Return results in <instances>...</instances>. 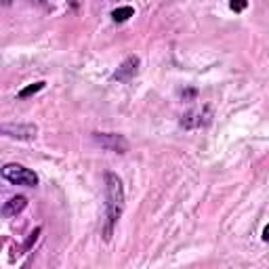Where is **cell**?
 I'll use <instances>...</instances> for the list:
<instances>
[{"label":"cell","instance_id":"6","mask_svg":"<svg viewBox=\"0 0 269 269\" xmlns=\"http://www.w3.org/2000/svg\"><path fill=\"white\" fill-rule=\"evenodd\" d=\"M27 206V200L23 196H15V198H11L9 202H4V206H2V210H0V215L2 217H15V215H19L21 210H23Z\"/></svg>","mask_w":269,"mask_h":269},{"label":"cell","instance_id":"7","mask_svg":"<svg viewBox=\"0 0 269 269\" xmlns=\"http://www.w3.org/2000/svg\"><path fill=\"white\" fill-rule=\"evenodd\" d=\"M200 118H204V116H202V112H189V114L183 116L181 124H183V126H187V129H196V126L206 124V122H204V120H200Z\"/></svg>","mask_w":269,"mask_h":269},{"label":"cell","instance_id":"11","mask_svg":"<svg viewBox=\"0 0 269 269\" xmlns=\"http://www.w3.org/2000/svg\"><path fill=\"white\" fill-rule=\"evenodd\" d=\"M267 238H269V227L263 229V240H267Z\"/></svg>","mask_w":269,"mask_h":269},{"label":"cell","instance_id":"9","mask_svg":"<svg viewBox=\"0 0 269 269\" xmlns=\"http://www.w3.org/2000/svg\"><path fill=\"white\" fill-rule=\"evenodd\" d=\"M42 89H45V82H34V84H30V87H25V89L19 90V99H27V97L36 95L38 90H42Z\"/></svg>","mask_w":269,"mask_h":269},{"label":"cell","instance_id":"8","mask_svg":"<svg viewBox=\"0 0 269 269\" xmlns=\"http://www.w3.org/2000/svg\"><path fill=\"white\" fill-rule=\"evenodd\" d=\"M133 15H134V9H133V6H120V9H116L114 13H112L114 21H126V19H131Z\"/></svg>","mask_w":269,"mask_h":269},{"label":"cell","instance_id":"5","mask_svg":"<svg viewBox=\"0 0 269 269\" xmlns=\"http://www.w3.org/2000/svg\"><path fill=\"white\" fill-rule=\"evenodd\" d=\"M139 72V57H129L122 66L118 67V72L114 74V80L118 82H129L131 78H134V74Z\"/></svg>","mask_w":269,"mask_h":269},{"label":"cell","instance_id":"3","mask_svg":"<svg viewBox=\"0 0 269 269\" xmlns=\"http://www.w3.org/2000/svg\"><path fill=\"white\" fill-rule=\"evenodd\" d=\"M93 139L101 147H105V150H110V152H118V154L129 152V141H126L122 134H116V133H95Z\"/></svg>","mask_w":269,"mask_h":269},{"label":"cell","instance_id":"4","mask_svg":"<svg viewBox=\"0 0 269 269\" xmlns=\"http://www.w3.org/2000/svg\"><path fill=\"white\" fill-rule=\"evenodd\" d=\"M38 129L34 124H0V134L13 139H34Z\"/></svg>","mask_w":269,"mask_h":269},{"label":"cell","instance_id":"2","mask_svg":"<svg viewBox=\"0 0 269 269\" xmlns=\"http://www.w3.org/2000/svg\"><path fill=\"white\" fill-rule=\"evenodd\" d=\"M2 177L6 181L15 183V185H25V187L38 185V175L34 171H30V168L21 166V164H6V166H2Z\"/></svg>","mask_w":269,"mask_h":269},{"label":"cell","instance_id":"1","mask_svg":"<svg viewBox=\"0 0 269 269\" xmlns=\"http://www.w3.org/2000/svg\"><path fill=\"white\" fill-rule=\"evenodd\" d=\"M105 198H108V204H105L108 223H105L103 238L110 240L112 231H114V225L120 221V217L124 212V185L120 181V177L114 173H105Z\"/></svg>","mask_w":269,"mask_h":269},{"label":"cell","instance_id":"10","mask_svg":"<svg viewBox=\"0 0 269 269\" xmlns=\"http://www.w3.org/2000/svg\"><path fill=\"white\" fill-rule=\"evenodd\" d=\"M246 0H231L229 2V6H231V11H236V13H242L244 9H246Z\"/></svg>","mask_w":269,"mask_h":269}]
</instances>
